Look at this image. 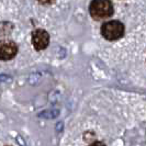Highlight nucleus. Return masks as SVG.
<instances>
[{"instance_id":"obj_1","label":"nucleus","mask_w":146,"mask_h":146,"mask_svg":"<svg viewBox=\"0 0 146 146\" xmlns=\"http://www.w3.org/2000/svg\"><path fill=\"white\" fill-rule=\"evenodd\" d=\"M89 12L95 20H102L113 15V6L110 0H92L89 6Z\"/></svg>"},{"instance_id":"obj_5","label":"nucleus","mask_w":146,"mask_h":146,"mask_svg":"<svg viewBox=\"0 0 146 146\" xmlns=\"http://www.w3.org/2000/svg\"><path fill=\"white\" fill-rule=\"evenodd\" d=\"M37 1L42 5H52L55 2V0H37Z\"/></svg>"},{"instance_id":"obj_2","label":"nucleus","mask_w":146,"mask_h":146,"mask_svg":"<svg viewBox=\"0 0 146 146\" xmlns=\"http://www.w3.org/2000/svg\"><path fill=\"white\" fill-rule=\"evenodd\" d=\"M101 34L108 41H115L123 36L124 25L120 21H108L103 23L101 27Z\"/></svg>"},{"instance_id":"obj_6","label":"nucleus","mask_w":146,"mask_h":146,"mask_svg":"<svg viewBox=\"0 0 146 146\" xmlns=\"http://www.w3.org/2000/svg\"><path fill=\"white\" fill-rule=\"evenodd\" d=\"M91 146H106L102 142H95L94 144H91Z\"/></svg>"},{"instance_id":"obj_7","label":"nucleus","mask_w":146,"mask_h":146,"mask_svg":"<svg viewBox=\"0 0 146 146\" xmlns=\"http://www.w3.org/2000/svg\"><path fill=\"white\" fill-rule=\"evenodd\" d=\"M7 146H10V145H7Z\"/></svg>"},{"instance_id":"obj_4","label":"nucleus","mask_w":146,"mask_h":146,"mask_svg":"<svg viewBox=\"0 0 146 146\" xmlns=\"http://www.w3.org/2000/svg\"><path fill=\"white\" fill-rule=\"evenodd\" d=\"M18 53V46L15 42L10 40L0 41V59L10 60L15 57Z\"/></svg>"},{"instance_id":"obj_3","label":"nucleus","mask_w":146,"mask_h":146,"mask_svg":"<svg viewBox=\"0 0 146 146\" xmlns=\"http://www.w3.org/2000/svg\"><path fill=\"white\" fill-rule=\"evenodd\" d=\"M32 44L36 51L45 50L50 44V34L43 29H36L32 32Z\"/></svg>"}]
</instances>
